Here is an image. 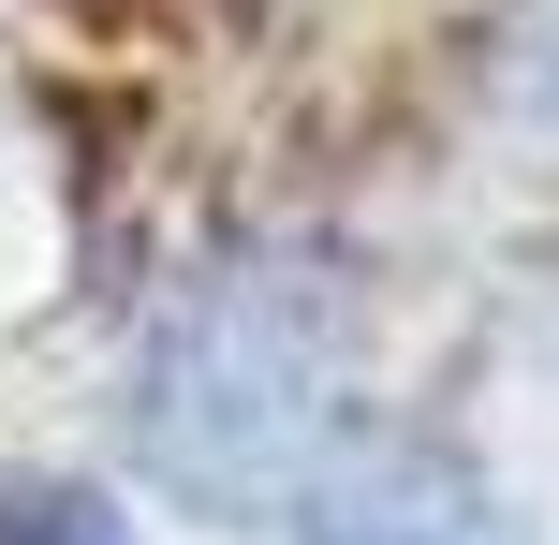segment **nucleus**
Listing matches in <instances>:
<instances>
[{
    "mask_svg": "<svg viewBox=\"0 0 559 545\" xmlns=\"http://www.w3.org/2000/svg\"><path fill=\"white\" fill-rule=\"evenodd\" d=\"M354 399V281L309 236H251L163 281L133 340V458L192 517H280L324 487Z\"/></svg>",
    "mask_w": 559,
    "mask_h": 545,
    "instance_id": "1",
    "label": "nucleus"
},
{
    "mask_svg": "<svg viewBox=\"0 0 559 545\" xmlns=\"http://www.w3.org/2000/svg\"><path fill=\"white\" fill-rule=\"evenodd\" d=\"M295 545H531V531L501 517V487L456 442L383 428V442H338L324 458V487L295 501Z\"/></svg>",
    "mask_w": 559,
    "mask_h": 545,
    "instance_id": "2",
    "label": "nucleus"
},
{
    "mask_svg": "<svg viewBox=\"0 0 559 545\" xmlns=\"http://www.w3.org/2000/svg\"><path fill=\"white\" fill-rule=\"evenodd\" d=\"M486 104H501V133L559 147V0H531V15L501 29V74H486Z\"/></svg>",
    "mask_w": 559,
    "mask_h": 545,
    "instance_id": "3",
    "label": "nucleus"
},
{
    "mask_svg": "<svg viewBox=\"0 0 559 545\" xmlns=\"http://www.w3.org/2000/svg\"><path fill=\"white\" fill-rule=\"evenodd\" d=\"M0 545H133L104 487H45V472H0Z\"/></svg>",
    "mask_w": 559,
    "mask_h": 545,
    "instance_id": "4",
    "label": "nucleus"
}]
</instances>
